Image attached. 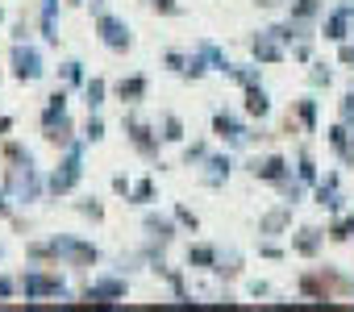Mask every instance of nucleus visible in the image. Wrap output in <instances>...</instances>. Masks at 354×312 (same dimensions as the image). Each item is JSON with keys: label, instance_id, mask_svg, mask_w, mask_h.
<instances>
[{"label": "nucleus", "instance_id": "f257e3e1", "mask_svg": "<svg viewBox=\"0 0 354 312\" xmlns=\"http://www.w3.org/2000/svg\"><path fill=\"white\" fill-rule=\"evenodd\" d=\"M26 254H30L34 262L59 258V262H67V266H96V262H100V250H96L92 242H84V237H71V233H55L50 242H30Z\"/></svg>", "mask_w": 354, "mask_h": 312}, {"label": "nucleus", "instance_id": "f03ea898", "mask_svg": "<svg viewBox=\"0 0 354 312\" xmlns=\"http://www.w3.org/2000/svg\"><path fill=\"white\" fill-rule=\"evenodd\" d=\"M5 188H9V196H13L17 204H34V200L46 196V175H42V167L34 163V154H21V159H13V163L5 167Z\"/></svg>", "mask_w": 354, "mask_h": 312}, {"label": "nucleus", "instance_id": "7ed1b4c3", "mask_svg": "<svg viewBox=\"0 0 354 312\" xmlns=\"http://www.w3.org/2000/svg\"><path fill=\"white\" fill-rule=\"evenodd\" d=\"M84 146H88V142L80 137L75 146H67V150H63L59 167L46 175V196H55V200H59V196H71V192L80 188V179H84Z\"/></svg>", "mask_w": 354, "mask_h": 312}, {"label": "nucleus", "instance_id": "20e7f679", "mask_svg": "<svg viewBox=\"0 0 354 312\" xmlns=\"http://www.w3.org/2000/svg\"><path fill=\"white\" fill-rule=\"evenodd\" d=\"M9 71H13V79H17V84H38V79L46 75V59H42V50L26 38V42H13Z\"/></svg>", "mask_w": 354, "mask_h": 312}, {"label": "nucleus", "instance_id": "39448f33", "mask_svg": "<svg viewBox=\"0 0 354 312\" xmlns=\"http://www.w3.org/2000/svg\"><path fill=\"white\" fill-rule=\"evenodd\" d=\"M125 142L142 154L146 163H154L158 159V146H162V133H158V125L142 121L138 113H125Z\"/></svg>", "mask_w": 354, "mask_h": 312}, {"label": "nucleus", "instance_id": "423d86ee", "mask_svg": "<svg viewBox=\"0 0 354 312\" xmlns=\"http://www.w3.org/2000/svg\"><path fill=\"white\" fill-rule=\"evenodd\" d=\"M96 38H100L113 55H129V50H133V30H129L117 13H96Z\"/></svg>", "mask_w": 354, "mask_h": 312}, {"label": "nucleus", "instance_id": "0eeeda50", "mask_svg": "<svg viewBox=\"0 0 354 312\" xmlns=\"http://www.w3.org/2000/svg\"><path fill=\"white\" fill-rule=\"evenodd\" d=\"M213 133L225 142V150H246L254 137H263V133H254L250 125H242V121H238L234 113H225V108L213 113Z\"/></svg>", "mask_w": 354, "mask_h": 312}, {"label": "nucleus", "instance_id": "6e6552de", "mask_svg": "<svg viewBox=\"0 0 354 312\" xmlns=\"http://www.w3.org/2000/svg\"><path fill=\"white\" fill-rule=\"evenodd\" d=\"M17 287H21V295L26 300H50V295H67V283L59 279V275H46V271H38V266H30L26 275H17Z\"/></svg>", "mask_w": 354, "mask_h": 312}, {"label": "nucleus", "instance_id": "1a4fd4ad", "mask_svg": "<svg viewBox=\"0 0 354 312\" xmlns=\"http://www.w3.org/2000/svg\"><path fill=\"white\" fill-rule=\"evenodd\" d=\"M129 295V279L125 275H100L84 287V300L88 304H121Z\"/></svg>", "mask_w": 354, "mask_h": 312}, {"label": "nucleus", "instance_id": "9d476101", "mask_svg": "<svg viewBox=\"0 0 354 312\" xmlns=\"http://www.w3.org/2000/svg\"><path fill=\"white\" fill-rule=\"evenodd\" d=\"M246 171H250L259 184H271V188H275L279 179L292 175V163L283 159V154H254V159L246 163Z\"/></svg>", "mask_w": 354, "mask_h": 312}, {"label": "nucleus", "instance_id": "9b49d317", "mask_svg": "<svg viewBox=\"0 0 354 312\" xmlns=\"http://www.w3.org/2000/svg\"><path fill=\"white\" fill-rule=\"evenodd\" d=\"M321 38L325 42H350L354 38V9L350 5H337V9H329L325 13V21H321Z\"/></svg>", "mask_w": 354, "mask_h": 312}, {"label": "nucleus", "instance_id": "f8f14e48", "mask_svg": "<svg viewBox=\"0 0 354 312\" xmlns=\"http://www.w3.org/2000/svg\"><path fill=\"white\" fill-rule=\"evenodd\" d=\"M250 59H254L259 67H275V63L288 59V46H283L271 30H263V34H250Z\"/></svg>", "mask_w": 354, "mask_h": 312}, {"label": "nucleus", "instance_id": "ddd939ff", "mask_svg": "<svg viewBox=\"0 0 354 312\" xmlns=\"http://www.w3.org/2000/svg\"><path fill=\"white\" fill-rule=\"evenodd\" d=\"M325 142H329V150L342 159V167H354V125H346L342 117L325 129Z\"/></svg>", "mask_w": 354, "mask_h": 312}, {"label": "nucleus", "instance_id": "4468645a", "mask_svg": "<svg viewBox=\"0 0 354 312\" xmlns=\"http://www.w3.org/2000/svg\"><path fill=\"white\" fill-rule=\"evenodd\" d=\"M142 229H146V237L158 242V246H171L175 237H180V221H175V213H171V217H162V213H142Z\"/></svg>", "mask_w": 354, "mask_h": 312}, {"label": "nucleus", "instance_id": "2eb2a0df", "mask_svg": "<svg viewBox=\"0 0 354 312\" xmlns=\"http://www.w3.org/2000/svg\"><path fill=\"white\" fill-rule=\"evenodd\" d=\"M234 175V159H230V150L221 154H209V159L201 163V184L205 188H225V179Z\"/></svg>", "mask_w": 354, "mask_h": 312}, {"label": "nucleus", "instance_id": "dca6fc26", "mask_svg": "<svg viewBox=\"0 0 354 312\" xmlns=\"http://www.w3.org/2000/svg\"><path fill=\"white\" fill-rule=\"evenodd\" d=\"M313 188H317V204H321L329 217H337V213H342V200H346V196H342V175H337V171H325V179H317Z\"/></svg>", "mask_w": 354, "mask_h": 312}, {"label": "nucleus", "instance_id": "f3484780", "mask_svg": "<svg viewBox=\"0 0 354 312\" xmlns=\"http://www.w3.org/2000/svg\"><path fill=\"white\" fill-rule=\"evenodd\" d=\"M325 229H317V225H300L296 233H292V254L296 258H317L321 254V246H325Z\"/></svg>", "mask_w": 354, "mask_h": 312}, {"label": "nucleus", "instance_id": "a211bd4d", "mask_svg": "<svg viewBox=\"0 0 354 312\" xmlns=\"http://www.w3.org/2000/svg\"><path fill=\"white\" fill-rule=\"evenodd\" d=\"M283 233H292V204H279L259 217V237H283Z\"/></svg>", "mask_w": 354, "mask_h": 312}, {"label": "nucleus", "instance_id": "6ab92c4d", "mask_svg": "<svg viewBox=\"0 0 354 312\" xmlns=\"http://www.w3.org/2000/svg\"><path fill=\"white\" fill-rule=\"evenodd\" d=\"M63 121H71V117H67V88H55V92L46 96V104H42V133H46V129H59Z\"/></svg>", "mask_w": 354, "mask_h": 312}, {"label": "nucleus", "instance_id": "aec40b11", "mask_svg": "<svg viewBox=\"0 0 354 312\" xmlns=\"http://www.w3.org/2000/svg\"><path fill=\"white\" fill-rule=\"evenodd\" d=\"M113 92H117V100H121V104H129V108H133V104H142V100H146L150 79H146V75H125V79H117V88H113Z\"/></svg>", "mask_w": 354, "mask_h": 312}, {"label": "nucleus", "instance_id": "412c9836", "mask_svg": "<svg viewBox=\"0 0 354 312\" xmlns=\"http://www.w3.org/2000/svg\"><path fill=\"white\" fill-rule=\"evenodd\" d=\"M38 26H42V42L46 46H59V0H42Z\"/></svg>", "mask_w": 354, "mask_h": 312}, {"label": "nucleus", "instance_id": "4be33fe9", "mask_svg": "<svg viewBox=\"0 0 354 312\" xmlns=\"http://www.w3.org/2000/svg\"><path fill=\"white\" fill-rule=\"evenodd\" d=\"M246 117H254V121H267L271 117V96H267L263 84L246 88Z\"/></svg>", "mask_w": 354, "mask_h": 312}, {"label": "nucleus", "instance_id": "5701e85b", "mask_svg": "<svg viewBox=\"0 0 354 312\" xmlns=\"http://www.w3.org/2000/svg\"><path fill=\"white\" fill-rule=\"evenodd\" d=\"M217 258H221L217 246H205V242L188 246V266H192V271H217Z\"/></svg>", "mask_w": 354, "mask_h": 312}, {"label": "nucleus", "instance_id": "b1692460", "mask_svg": "<svg viewBox=\"0 0 354 312\" xmlns=\"http://www.w3.org/2000/svg\"><path fill=\"white\" fill-rule=\"evenodd\" d=\"M225 79H230V84H238L242 92H246V88H254V84H263V79H259V63H254V59H250V63H230Z\"/></svg>", "mask_w": 354, "mask_h": 312}, {"label": "nucleus", "instance_id": "393cba45", "mask_svg": "<svg viewBox=\"0 0 354 312\" xmlns=\"http://www.w3.org/2000/svg\"><path fill=\"white\" fill-rule=\"evenodd\" d=\"M104 100H109V79L92 75V79L84 84V104H88V113H100V108H104Z\"/></svg>", "mask_w": 354, "mask_h": 312}, {"label": "nucleus", "instance_id": "a878e982", "mask_svg": "<svg viewBox=\"0 0 354 312\" xmlns=\"http://www.w3.org/2000/svg\"><path fill=\"white\" fill-rule=\"evenodd\" d=\"M192 50H196V55H201V59H205V63H209L213 71H221V75L230 71V59H225V50H221V46H213L209 38H201V42H196Z\"/></svg>", "mask_w": 354, "mask_h": 312}, {"label": "nucleus", "instance_id": "bb28decb", "mask_svg": "<svg viewBox=\"0 0 354 312\" xmlns=\"http://www.w3.org/2000/svg\"><path fill=\"white\" fill-rule=\"evenodd\" d=\"M275 192H279V200H283V204H292V208H296V204L304 200L308 184H304L300 175H288V179H279V184H275Z\"/></svg>", "mask_w": 354, "mask_h": 312}, {"label": "nucleus", "instance_id": "cd10ccee", "mask_svg": "<svg viewBox=\"0 0 354 312\" xmlns=\"http://www.w3.org/2000/svg\"><path fill=\"white\" fill-rule=\"evenodd\" d=\"M325 233H329V242L346 246V242L354 237V208H350V213H337V217L329 221V229H325Z\"/></svg>", "mask_w": 354, "mask_h": 312}, {"label": "nucleus", "instance_id": "c85d7f7f", "mask_svg": "<svg viewBox=\"0 0 354 312\" xmlns=\"http://www.w3.org/2000/svg\"><path fill=\"white\" fill-rule=\"evenodd\" d=\"M325 13V0H292V5H288V17H296V21H317Z\"/></svg>", "mask_w": 354, "mask_h": 312}, {"label": "nucleus", "instance_id": "c756f323", "mask_svg": "<svg viewBox=\"0 0 354 312\" xmlns=\"http://www.w3.org/2000/svg\"><path fill=\"white\" fill-rule=\"evenodd\" d=\"M158 133H162V142H171V146H180V142L188 137L184 121L175 117V113H162V117H158Z\"/></svg>", "mask_w": 354, "mask_h": 312}, {"label": "nucleus", "instance_id": "7c9ffc66", "mask_svg": "<svg viewBox=\"0 0 354 312\" xmlns=\"http://www.w3.org/2000/svg\"><path fill=\"white\" fill-rule=\"evenodd\" d=\"M59 79H63V88H84L88 84V71H84L80 59H67V63H59Z\"/></svg>", "mask_w": 354, "mask_h": 312}, {"label": "nucleus", "instance_id": "2f4dec72", "mask_svg": "<svg viewBox=\"0 0 354 312\" xmlns=\"http://www.w3.org/2000/svg\"><path fill=\"white\" fill-rule=\"evenodd\" d=\"M296 121H300V129H304V133H313V129H317V100H313V96L296 100Z\"/></svg>", "mask_w": 354, "mask_h": 312}, {"label": "nucleus", "instance_id": "473e14b6", "mask_svg": "<svg viewBox=\"0 0 354 312\" xmlns=\"http://www.w3.org/2000/svg\"><path fill=\"white\" fill-rule=\"evenodd\" d=\"M217 275H221V279H238V275H242V254H238V250H221Z\"/></svg>", "mask_w": 354, "mask_h": 312}, {"label": "nucleus", "instance_id": "72a5a7b5", "mask_svg": "<svg viewBox=\"0 0 354 312\" xmlns=\"http://www.w3.org/2000/svg\"><path fill=\"white\" fill-rule=\"evenodd\" d=\"M296 175H300V179H304V184H308V188H313V184H317V179H321V175H317V163H313V154H308V150H304V146H300V150H296Z\"/></svg>", "mask_w": 354, "mask_h": 312}, {"label": "nucleus", "instance_id": "f704fd0d", "mask_svg": "<svg viewBox=\"0 0 354 312\" xmlns=\"http://www.w3.org/2000/svg\"><path fill=\"white\" fill-rule=\"evenodd\" d=\"M329 84H333L329 63H308V88H313V92H321V88H329Z\"/></svg>", "mask_w": 354, "mask_h": 312}, {"label": "nucleus", "instance_id": "c9c22d12", "mask_svg": "<svg viewBox=\"0 0 354 312\" xmlns=\"http://www.w3.org/2000/svg\"><path fill=\"white\" fill-rule=\"evenodd\" d=\"M80 137H84V142H92V146H96V142H104V117H100V113H88V121H84V133H80Z\"/></svg>", "mask_w": 354, "mask_h": 312}, {"label": "nucleus", "instance_id": "e433bc0d", "mask_svg": "<svg viewBox=\"0 0 354 312\" xmlns=\"http://www.w3.org/2000/svg\"><path fill=\"white\" fill-rule=\"evenodd\" d=\"M158 196V188H154V179H138L133 188H129V204H150Z\"/></svg>", "mask_w": 354, "mask_h": 312}, {"label": "nucleus", "instance_id": "4c0bfd02", "mask_svg": "<svg viewBox=\"0 0 354 312\" xmlns=\"http://www.w3.org/2000/svg\"><path fill=\"white\" fill-rule=\"evenodd\" d=\"M146 9H154L158 17H184V5L180 0H142Z\"/></svg>", "mask_w": 354, "mask_h": 312}, {"label": "nucleus", "instance_id": "58836bf2", "mask_svg": "<svg viewBox=\"0 0 354 312\" xmlns=\"http://www.w3.org/2000/svg\"><path fill=\"white\" fill-rule=\"evenodd\" d=\"M188 63H192V55H184V50H167V55H162V67H167V71H175L180 79H184Z\"/></svg>", "mask_w": 354, "mask_h": 312}, {"label": "nucleus", "instance_id": "ea45409f", "mask_svg": "<svg viewBox=\"0 0 354 312\" xmlns=\"http://www.w3.org/2000/svg\"><path fill=\"white\" fill-rule=\"evenodd\" d=\"M209 154H213L209 142H192V146H184V167H201Z\"/></svg>", "mask_w": 354, "mask_h": 312}, {"label": "nucleus", "instance_id": "a19ab883", "mask_svg": "<svg viewBox=\"0 0 354 312\" xmlns=\"http://www.w3.org/2000/svg\"><path fill=\"white\" fill-rule=\"evenodd\" d=\"M175 221H180V229H184V233H196V229H201V217H196L188 204H175Z\"/></svg>", "mask_w": 354, "mask_h": 312}, {"label": "nucleus", "instance_id": "79ce46f5", "mask_svg": "<svg viewBox=\"0 0 354 312\" xmlns=\"http://www.w3.org/2000/svg\"><path fill=\"white\" fill-rule=\"evenodd\" d=\"M146 266V254L138 250V254H121L117 258V275H133V271H142Z\"/></svg>", "mask_w": 354, "mask_h": 312}, {"label": "nucleus", "instance_id": "37998d69", "mask_svg": "<svg viewBox=\"0 0 354 312\" xmlns=\"http://www.w3.org/2000/svg\"><path fill=\"white\" fill-rule=\"evenodd\" d=\"M288 55H292L296 63H313V38H304V42H292V46H288Z\"/></svg>", "mask_w": 354, "mask_h": 312}, {"label": "nucleus", "instance_id": "c03bdc74", "mask_svg": "<svg viewBox=\"0 0 354 312\" xmlns=\"http://www.w3.org/2000/svg\"><path fill=\"white\" fill-rule=\"evenodd\" d=\"M337 117H342L346 125H354V92H342V100H337Z\"/></svg>", "mask_w": 354, "mask_h": 312}, {"label": "nucleus", "instance_id": "a18cd8bd", "mask_svg": "<svg viewBox=\"0 0 354 312\" xmlns=\"http://www.w3.org/2000/svg\"><path fill=\"white\" fill-rule=\"evenodd\" d=\"M75 213H84V217H92V221H100V217H104L100 200H80V204H75Z\"/></svg>", "mask_w": 354, "mask_h": 312}, {"label": "nucleus", "instance_id": "49530a36", "mask_svg": "<svg viewBox=\"0 0 354 312\" xmlns=\"http://www.w3.org/2000/svg\"><path fill=\"white\" fill-rule=\"evenodd\" d=\"M13 295H21L17 279H9V275H0V300H13Z\"/></svg>", "mask_w": 354, "mask_h": 312}, {"label": "nucleus", "instance_id": "de8ad7c7", "mask_svg": "<svg viewBox=\"0 0 354 312\" xmlns=\"http://www.w3.org/2000/svg\"><path fill=\"white\" fill-rule=\"evenodd\" d=\"M337 63H342V67H350V71H354V38H350V42H342V46H337Z\"/></svg>", "mask_w": 354, "mask_h": 312}, {"label": "nucleus", "instance_id": "09e8293b", "mask_svg": "<svg viewBox=\"0 0 354 312\" xmlns=\"http://www.w3.org/2000/svg\"><path fill=\"white\" fill-rule=\"evenodd\" d=\"M259 254H263V258H283V250L275 246V237H263V242H259Z\"/></svg>", "mask_w": 354, "mask_h": 312}, {"label": "nucleus", "instance_id": "8fccbe9b", "mask_svg": "<svg viewBox=\"0 0 354 312\" xmlns=\"http://www.w3.org/2000/svg\"><path fill=\"white\" fill-rule=\"evenodd\" d=\"M13 196H9V188H0V217H13Z\"/></svg>", "mask_w": 354, "mask_h": 312}, {"label": "nucleus", "instance_id": "3c124183", "mask_svg": "<svg viewBox=\"0 0 354 312\" xmlns=\"http://www.w3.org/2000/svg\"><path fill=\"white\" fill-rule=\"evenodd\" d=\"M129 188H133V179H125V175H113V192H117V196H125V200H129Z\"/></svg>", "mask_w": 354, "mask_h": 312}, {"label": "nucleus", "instance_id": "603ef678", "mask_svg": "<svg viewBox=\"0 0 354 312\" xmlns=\"http://www.w3.org/2000/svg\"><path fill=\"white\" fill-rule=\"evenodd\" d=\"M26 38H30V26H26V21H17V26H13V42H26Z\"/></svg>", "mask_w": 354, "mask_h": 312}, {"label": "nucleus", "instance_id": "864d4df0", "mask_svg": "<svg viewBox=\"0 0 354 312\" xmlns=\"http://www.w3.org/2000/svg\"><path fill=\"white\" fill-rule=\"evenodd\" d=\"M250 295H254V300H259V295H271V283H263V279L250 283Z\"/></svg>", "mask_w": 354, "mask_h": 312}, {"label": "nucleus", "instance_id": "5fc2aeb1", "mask_svg": "<svg viewBox=\"0 0 354 312\" xmlns=\"http://www.w3.org/2000/svg\"><path fill=\"white\" fill-rule=\"evenodd\" d=\"M259 9H279V5H292V0H254Z\"/></svg>", "mask_w": 354, "mask_h": 312}, {"label": "nucleus", "instance_id": "6e6d98bb", "mask_svg": "<svg viewBox=\"0 0 354 312\" xmlns=\"http://www.w3.org/2000/svg\"><path fill=\"white\" fill-rule=\"evenodd\" d=\"M9 129H13V117H0V137H5Z\"/></svg>", "mask_w": 354, "mask_h": 312}, {"label": "nucleus", "instance_id": "4d7b16f0", "mask_svg": "<svg viewBox=\"0 0 354 312\" xmlns=\"http://www.w3.org/2000/svg\"><path fill=\"white\" fill-rule=\"evenodd\" d=\"M63 5H75V9H80V5H88V0H63Z\"/></svg>", "mask_w": 354, "mask_h": 312}, {"label": "nucleus", "instance_id": "13d9d810", "mask_svg": "<svg viewBox=\"0 0 354 312\" xmlns=\"http://www.w3.org/2000/svg\"><path fill=\"white\" fill-rule=\"evenodd\" d=\"M0 21H5V9H0Z\"/></svg>", "mask_w": 354, "mask_h": 312}, {"label": "nucleus", "instance_id": "bf43d9fd", "mask_svg": "<svg viewBox=\"0 0 354 312\" xmlns=\"http://www.w3.org/2000/svg\"><path fill=\"white\" fill-rule=\"evenodd\" d=\"M346 5H350V9H354V0H346Z\"/></svg>", "mask_w": 354, "mask_h": 312}]
</instances>
